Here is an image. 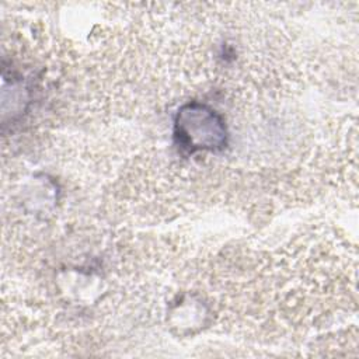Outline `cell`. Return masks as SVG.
I'll return each instance as SVG.
<instances>
[{"label": "cell", "mask_w": 359, "mask_h": 359, "mask_svg": "<svg viewBox=\"0 0 359 359\" xmlns=\"http://www.w3.org/2000/svg\"><path fill=\"white\" fill-rule=\"evenodd\" d=\"M174 137L184 150L217 151L227 144V128L223 118L205 104L184 105L175 118Z\"/></svg>", "instance_id": "cell-1"}]
</instances>
